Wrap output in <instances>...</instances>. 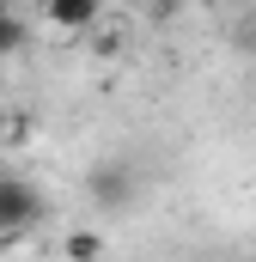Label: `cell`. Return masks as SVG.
I'll use <instances>...</instances> for the list:
<instances>
[{"label": "cell", "mask_w": 256, "mask_h": 262, "mask_svg": "<svg viewBox=\"0 0 256 262\" xmlns=\"http://www.w3.org/2000/svg\"><path fill=\"white\" fill-rule=\"evenodd\" d=\"M25 43H31V25H25V18H18V12H12V18H6V25H0V61H6V55H18V49H25Z\"/></svg>", "instance_id": "obj_4"}, {"label": "cell", "mask_w": 256, "mask_h": 262, "mask_svg": "<svg viewBox=\"0 0 256 262\" xmlns=\"http://www.w3.org/2000/svg\"><path fill=\"white\" fill-rule=\"evenodd\" d=\"M128 189H134V177H128V165H122V159L92 171V201H98V207H128V201H134Z\"/></svg>", "instance_id": "obj_2"}, {"label": "cell", "mask_w": 256, "mask_h": 262, "mask_svg": "<svg viewBox=\"0 0 256 262\" xmlns=\"http://www.w3.org/2000/svg\"><path fill=\"white\" fill-rule=\"evenodd\" d=\"M6 140H12V122H6V116H0V152H6Z\"/></svg>", "instance_id": "obj_6"}, {"label": "cell", "mask_w": 256, "mask_h": 262, "mask_svg": "<svg viewBox=\"0 0 256 262\" xmlns=\"http://www.w3.org/2000/svg\"><path fill=\"white\" fill-rule=\"evenodd\" d=\"M6 18H12V6H6V0H0V25H6Z\"/></svg>", "instance_id": "obj_7"}, {"label": "cell", "mask_w": 256, "mask_h": 262, "mask_svg": "<svg viewBox=\"0 0 256 262\" xmlns=\"http://www.w3.org/2000/svg\"><path fill=\"white\" fill-rule=\"evenodd\" d=\"M43 18L61 25V31H86V25H98V0H49Z\"/></svg>", "instance_id": "obj_3"}, {"label": "cell", "mask_w": 256, "mask_h": 262, "mask_svg": "<svg viewBox=\"0 0 256 262\" xmlns=\"http://www.w3.org/2000/svg\"><path fill=\"white\" fill-rule=\"evenodd\" d=\"M37 213H43V201H37V189H31V183L0 177V238H12V232L37 226Z\"/></svg>", "instance_id": "obj_1"}, {"label": "cell", "mask_w": 256, "mask_h": 262, "mask_svg": "<svg viewBox=\"0 0 256 262\" xmlns=\"http://www.w3.org/2000/svg\"><path fill=\"white\" fill-rule=\"evenodd\" d=\"M104 256V238H98V232H73V238H67V262H98Z\"/></svg>", "instance_id": "obj_5"}]
</instances>
